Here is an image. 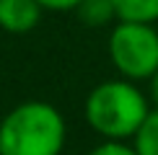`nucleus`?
I'll return each instance as SVG.
<instances>
[{"label":"nucleus","instance_id":"1","mask_svg":"<svg viewBox=\"0 0 158 155\" xmlns=\"http://www.w3.org/2000/svg\"><path fill=\"white\" fill-rule=\"evenodd\" d=\"M150 98L127 78L104 80L85 98V121L104 140H130L137 134L148 114L153 111Z\"/></svg>","mask_w":158,"mask_h":155},{"label":"nucleus","instance_id":"2","mask_svg":"<svg viewBox=\"0 0 158 155\" xmlns=\"http://www.w3.org/2000/svg\"><path fill=\"white\" fill-rule=\"evenodd\" d=\"M65 140V116L47 101H23L0 121L3 155H60Z\"/></svg>","mask_w":158,"mask_h":155},{"label":"nucleus","instance_id":"3","mask_svg":"<svg viewBox=\"0 0 158 155\" xmlns=\"http://www.w3.org/2000/svg\"><path fill=\"white\" fill-rule=\"evenodd\" d=\"M109 60L119 78L150 80L158 70V31L153 23L117 21L109 31Z\"/></svg>","mask_w":158,"mask_h":155},{"label":"nucleus","instance_id":"4","mask_svg":"<svg viewBox=\"0 0 158 155\" xmlns=\"http://www.w3.org/2000/svg\"><path fill=\"white\" fill-rule=\"evenodd\" d=\"M39 0H0V29L8 34H29L42 23Z\"/></svg>","mask_w":158,"mask_h":155},{"label":"nucleus","instance_id":"5","mask_svg":"<svg viewBox=\"0 0 158 155\" xmlns=\"http://www.w3.org/2000/svg\"><path fill=\"white\" fill-rule=\"evenodd\" d=\"M73 13L78 16V21L83 26H91V29H101V26L119 21L114 0H83Z\"/></svg>","mask_w":158,"mask_h":155},{"label":"nucleus","instance_id":"6","mask_svg":"<svg viewBox=\"0 0 158 155\" xmlns=\"http://www.w3.org/2000/svg\"><path fill=\"white\" fill-rule=\"evenodd\" d=\"M119 21L156 23L158 21V0H114Z\"/></svg>","mask_w":158,"mask_h":155},{"label":"nucleus","instance_id":"7","mask_svg":"<svg viewBox=\"0 0 158 155\" xmlns=\"http://www.w3.org/2000/svg\"><path fill=\"white\" fill-rule=\"evenodd\" d=\"M132 145L137 155H158V109L148 114V119L132 137Z\"/></svg>","mask_w":158,"mask_h":155},{"label":"nucleus","instance_id":"8","mask_svg":"<svg viewBox=\"0 0 158 155\" xmlns=\"http://www.w3.org/2000/svg\"><path fill=\"white\" fill-rule=\"evenodd\" d=\"M88 155H137L135 145H124V140H106L96 145Z\"/></svg>","mask_w":158,"mask_h":155},{"label":"nucleus","instance_id":"9","mask_svg":"<svg viewBox=\"0 0 158 155\" xmlns=\"http://www.w3.org/2000/svg\"><path fill=\"white\" fill-rule=\"evenodd\" d=\"M44 10H75L83 0H39Z\"/></svg>","mask_w":158,"mask_h":155},{"label":"nucleus","instance_id":"10","mask_svg":"<svg viewBox=\"0 0 158 155\" xmlns=\"http://www.w3.org/2000/svg\"><path fill=\"white\" fill-rule=\"evenodd\" d=\"M150 85H148V93H150V103H153V109H158V70H156V75L150 78Z\"/></svg>","mask_w":158,"mask_h":155},{"label":"nucleus","instance_id":"11","mask_svg":"<svg viewBox=\"0 0 158 155\" xmlns=\"http://www.w3.org/2000/svg\"><path fill=\"white\" fill-rule=\"evenodd\" d=\"M0 155H3V142H0Z\"/></svg>","mask_w":158,"mask_h":155}]
</instances>
